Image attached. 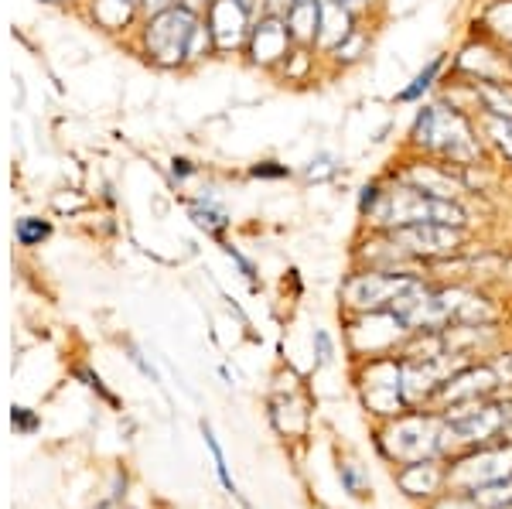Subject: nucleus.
<instances>
[{
	"label": "nucleus",
	"mask_w": 512,
	"mask_h": 509,
	"mask_svg": "<svg viewBox=\"0 0 512 509\" xmlns=\"http://www.w3.org/2000/svg\"><path fill=\"white\" fill-rule=\"evenodd\" d=\"M366 216L373 219L376 226H383L386 233L400 226H414V223H441L454 229H461L468 223L465 209L454 199H437V195L420 192V188L407 182H400L396 188H390V192L379 195Z\"/></svg>",
	"instance_id": "nucleus-1"
},
{
	"label": "nucleus",
	"mask_w": 512,
	"mask_h": 509,
	"mask_svg": "<svg viewBox=\"0 0 512 509\" xmlns=\"http://www.w3.org/2000/svg\"><path fill=\"white\" fill-rule=\"evenodd\" d=\"M441 431H444V414L407 410V414L390 417V424L379 431L376 445L386 462L407 465V462H420V458L441 455Z\"/></svg>",
	"instance_id": "nucleus-2"
},
{
	"label": "nucleus",
	"mask_w": 512,
	"mask_h": 509,
	"mask_svg": "<svg viewBox=\"0 0 512 509\" xmlns=\"http://www.w3.org/2000/svg\"><path fill=\"white\" fill-rule=\"evenodd\" d=\"M414 141L427 151L441 154L448 161H475L478 158V141L468 127V120L461 117V110H448L444 103H434V106H424L420 117L414 123Z\"/></svg>",
	"instance_id": "nucleus-3"
},
{
	"label": "nucleus",
	"mask_w": 512,
	"mask_h": 509,
	"mask_svg": "<svg viewBox=\"0 0 512 509\" xmlns=\"http://www.w3.org/2000/svg\"><path fill=\"white\" fill-rule=\"evenodd\" d=\"M420 287H424V281H420L414 270L369 267V270L352 274L349 281L342 284V298H345V305L355 308V311H386V308H393L400 298L420 291Z\"/></svg>",
	"instance_id": "nucleus-4"
},
{
	"label": "nucleus",
	"mask_w": 512,
	"mask_h": 509,
	"mask_svg": "<svg viewBox=\"0 0 512 509\" xmlns=\"http://www.w3.org/2000/svg\"><path fill=\"white\" fill-rule=\"evenodd\" d=\"M509 479H512V441L506 438L472 451H461L448 465V492H472Z\"/></svg>",
	"instance_id": "nucleus-5"
},
{
	"label": "nucleus",
	"mask_w": 512,
	"mask_h": 509,
	"mask_svg": "<svg viewBox=\"0 0 512 509\" xmlns=\"http://www.w3.org/2000/svg\"><path fill=\"white\" fill-rule=\"evenodd\" d=\"M410 325L396 315L393 308L386 311H359V318L349 328V346L355 356L362 359H379L390 356L393 349H400L410 339Z\"/></svg>",
	"instance_id": "nucleus-6"
},
{
	"label": "nucleus",
	"mask_w": 512,
	"mask_h": 509,
	"mask_svg": "<svg viewBox=\"0 0 512 509\" xmlns=\"http://www.w3.org/2000/svg\"><path fill=\"white\" fill-rule=\"evenodd\" d=\"M359 387H362L366 407L379 417H396L410 410L407 393H403V359H393V356L369 359Z\"/></svg>",
	"instance_id": "nucleus-7"
},
{
	"label": "nucleus",
	"mask_w": 512,
	"mask_h": 509,
	"mask_svg": "<svg viewBox=\"0 0 512 509\" xmlns=\"http://www.w3.org/2000/svg\"><path fill=\"white\" fill-rule=\"evenodd\" d=\"M195 28H198V14L181 4L164 14H154V21L147 24V52H151L154 62H161V65L185 62Z\"/></svg>",
	"instance_id": "nucleus-8"
},
{
	"label": "nucleus",
	"mask_w": 512,
	"mask_h": 509,
	"mask_svg": "<svg viewBox=\"0 0 512 509\" xmlns=\"http://www.w3.org/2000/svg\"><path fill=\"white\" fill-rule=\"evenodd\" d=\"M499 387H502V376L495 366H461V369H454L451 376H444L434 397H437V407L451 410L461 404L489 400Z\"/></svg>",
	"instance_id": "nucleus-9"
},
{
	"label": "nucleus",
	"mask_w": 512,
	"mask_h": 509,
	"mask_svg": "<svg viewBox=\"0 0 512 509\" xmlns=\"http://www.w3.org/2000/svg\"><path fill=\"white\" fill-rule=\"evenodd\" d=\"M390 240L410 253L414 260H437L461 250V229L441 223H414L390 229Z\"/></svg>",
	"instance_id": "nucleus-10"
},
{
	"label": "nucleus",
	"mask_w": 512,
	"mask_h": 509,
	"mask_svg": "<svg viewBox=\"0 0 512 509\" xmlns=\"http://www.w3.org/2000/svg\"><path fill=\"white\" fill-rule=\"evenodd\" d=\"M396 486L403 489V496L431 503L441 492H448V462H441V455H434V458L400 465L396 469Z\"/></svg>",
	"instance_id": "nucleus-11"
},
{
	"label": "nucleus",
	"mask_w": 512,
	"mask_h": 509,
	"mask_svg": "<svg viewBox=\"0 0 512 509\" xmlns=\"http://www.w3.org/2000/svg\"><path fill=\"white\" fill-rule=\"evenodd\" d=\"M209 28L219 48H236L250 31V7L243 0H216L209 7Z\"/></svg>",
	"instance_id": "nucleus-12"
},
{
	"label": "nucleus",
	"mask_w": 512,
	"mask_h": 509,
	"mask_svg": "<svg viewBox=\"0 0 512 509\" xmlns=\"http://www.w3.org/2000/svg\"><path fill=\"white\" fill-rule=\"evenodd\" d=\"M291 28H287V21L284 18H263L260 24L253 28V35H250V55H253V62H260V65H274L284 59L287 52H291Z\"/></svg>",
	"instance_id": "nucleus-13"
},
{
	"label": "nucleus",
	"mask_w": 512,
	"mask_h": 509,
	"mask_svg": "<svg viewBox=\"0 0 512 509\" xmlns=\"http://www.w3.org/2000/svg\"><path fill=\"white\" fill-rule=\"evenodd\" d=\"M458 69L468 72V76H475V82H509L512 79V62L489 45L465 48L458 59Z\"/></svg>",
	"instance_id": "nucleus-14"
},
{
	"label": "nucleus",
	"mask_w": 512,
	"mask_h": 509,
	"mask_svg": "<svg viewBox=\"0 0 512 509\" xmlns=\"http://www.w3.org/2000/svg\"><path fill=\"white\" fill-rule=\"evenodd\" d=\"M403 182L420 188V192H427V195H437V199H454V195L461 192V182L448 168H441V164H414V168H407Z\"/></svg>",
	"instance_id": "nucleus-15"
},
{
	"label": "nucleus",
	"mask_w": 512,
	"mask_h": 509,
	"mask_svg": "<svg viewBox=\"0 0 512 509\" xmlns=\"http://www.w3.org/2000/svg\"><path fill=\"white\" fill-rule=\"evenodd\" d=\"M352 35V11L342 0H321V24H318V45L335 48Z\"/></svg>",
	"instance_id": "nucleus-16"
},
{
	"label": "nucleus",
	"mask_w": 512,
	"mask_h": 509,
	"mask_svg": "<svg viewBox=\"0 0 512 509\" xmlns=\"http://www.w3.org/2000/svg\"><path fill=\"white\" fill-rule=\"evenodd\" d=\"M475 96L492 117L512 120V82H475Z\"/></svg>",
	"instance_id": "nucleus-17"
},
{
	"label": "nucleus",
	"mask_w": 512,
	"mask_h": 509,
	"mask_svg": "<svg viewBox=\"0 0 512 509\" xmlns=\"http://www.w3.org/2000/svg\"><path fill=\"white\" fill-rule=\"evenodd\" d=\"M202 438H205V448L212 451V462H216V475H219V482H222V489L229 492V496H236L239 503H243V509H253L250 506V499L239 492V486H236V479L229 475V465H226V451H222V445H219V438H216V431L209 428V424L202 421Z\"/></svg>",
	"instance_id": "nucleus-18"
},
{
	"label": "nucleus",
	"mask_w": 512,
	"mask_h": 509,
	"mask_svg": "<svg viewBox=\"0 0 512 509\" xmlns=\"http://www.w3.org/2000/svg\"><path fill=\"white\" fill-rule=\"evenodd\" d=\"M338 482H342V489L349 492L352 499H362L369 492V475L362 465H355V462H338Z\"/></svg>",
	"instance_id": "nucleus-19"
},
{
	"label": "nucleus",
	"mask_w": 512,
	"mask_h": 509,
	"mask_svg": "<svg viewBox=\"0 0 512 509\" xmlns=\"http://www.w3.org/2000/svg\"><path fill=\"white\" fill-rule=\"evenodd\" d=\"M485 24H489L502 41L512 45V0H495L489 7V14H485Z\"/></svg>",
	"instance_id": "nucleus-20"
},
{
	"label": "nucleus",
	"mask_w": 512,
	"mask_h": 509,
	"mask_svg": "<svg viewBox=\"0 0 512 509\" xmlns=\"http://www.w3.org/2000/svg\"><path fill=\"white\" fill-rule=\"evenodd\" d=\"M437 72H441V59H434L431 65H427V69H424V72H420V76H417L414 82H410V86H407V89H403V93H400V100H403V103L417 100V96H420V93H424V89H431V82L437 79Z\"/></svg>",
	"instance_id": "nucleus-21"
},
{
	"label": "nucleus",
	"mask_w": 512,
	"mask_h": 509,
	"mask_svg": "<svg viewBox=\"0 0 512 509\" xmlns=\"http://www.w3.org/2000/svg\"><path fill=\"white\" fill-rule=\"evenodd\" d=\"M489 134H492V141L499 144V151L512 161V120L492 117L489 120Z\"/></svg>",
	"instance_id": "nucleus-22"
},
{
	"label": "nucleus",
	"mask_w": 512,
	"mask_h": 509,
	"mask_svg": "<svg viewBox=\"0 0 512 509\" xmlns=\"http://www.w3.org/2000/svg\"><path fill=\"white\" fill-rule=\"evenodd\" d=\"M192 219L202 229H209V233H219L226 226V216L219 209H212V205H192Z\"/></svg>",
	"instance_id": "nucleus-23"
},
{
	"label": "nucleus",
	"mask_w": 512,
	"mask_h": 509,
	"mask_svg": "<svg viewBox=\"0 0 512 509\" xmlns=\"http://www.w3.org/2000/svg\"><path fill=\"white\" fill-rule=\"evenodd\" d=\"M48 236V223H41V219H21L18 223V240L24 246H35Z\"/></svg>",
	"instance_id": "nucleus-24"
},
{
	"label": "nucleus",
	"mask_w": 512,
	"mask_h": 509,
	"mask_svg": "<svg viewBox=\"0 0 512 509\" xmlns=\"http://www.w3.org/2000/svg\"><path fill=\"white\" fill-rule=\"evenodd\" d=\"M315 356H318L315 366H332V359H335V342L325 328H315Z\"/></svg>",
	"instance_id": "nucleus-25"
},
{
	"label": "nucleus",
	"mask_w": 512,
	"mask_h": 509,
	"mask_svg": "<svg viewBox=\"0 0 512 509\" xmlns=\"http://www.w3.org/2000/svg\"><path fill=\"white\" fill-rule=\"evenodd\" d=\"M212 41H216V38H212V28L198 21V28H195V35H192V45H188V59H202V55L209 52Z\"/></svg>",
	"instance_id": "nucleus-26"
},
{
	"label": "nucleus",
	"mask_w": 512,
	"mask_h": 509,
	"mask_svg": "<svg viewBox=\"0 0 512 509\" xmlns=\"http://www.w3.org/2000/svg\"><path fill=\"white\" fill-rule=\"evenodd\" d=\"M11 424H14V431H21V434H31L38 428V417L31 414L28 407H14L11 410Z\"/></svg>",
	"instance_id": "nucleus-27"
},
{
	"label": "nucleus",
	"mask_w": 512,
	"mask_h": 509,
	"mask_svg": "<svg viewBox=\"0 0 512 509\" xmlns=\"http://www.w3.org/2000/svg\"><path fill=\"white\" fill-rule=\"evenodd\" d=\"M294 4L297 0H263V7H267L270 18H284V21H287V14L294 11Z\"/></svg>",
	"instance_id": "nucleus-28"
},
{
	"label": "nucleus",
	"mask_w": 512,
	"mask_h": 509,
	"mask_svg": "<svg viewBox=\"0 0 512 509\" xmlns=\"http://www.w3.org/2000/svg\"><path fill=\"white\" fill-rule=\"evenodd\" d=\"M325 175H332V158H328V154H321L318 161H311L308 178H325Z\"/></svg>",
	"instance_id": "nucleus-29"
},
{
	"label": "nucleus",
	"mask_w": 512,
	"mask_h": 509,
	"mask_svg": "<svg viewBox=\"0 0 512 509\" xmlns=\"http://www.w3.org/2000/svg\"><path fill=\"white\" fill-rule=\"evenodd\" d=\"M140 7H144L147 14H164V11H171V7H178V0H140Z\"/></svg>",
	"instance_id": "nucleus-30"
},
{
	"label": "nucleus",
	"mask_w": 512,
	"mask_h": 509,
	"mask_svg": "<svg viewBox=\"0 0 512 509\" xmlns=\"http://www.w3.org/2000/svg\"><path fill=\"white\" fill-rule=\"evenodd\" d=\"M226 253H229V257H233V260H236V264H239V270H243V274H246V277H250V281H256V274H253V264H250V260H243V257H239V253L233 250V246H229V250H226Z\"/></svg>",
	"instance_id": "nucleus-31"
},
{
	"label": "nucleus",
	"mask_w": 512,
	"mask_h": 509,
	"mask_svg": "<svg viewBox=\"0 0 512 509\" xmlns=\"http://www.w3.org/2000/svg\"><path fill=\"white\" fill-rule=\"evenodd\" d=\"M178 4L181 7H188V11H202V7H212V4H216V0H178Z\"/></svg>",
	"instance_id": "nucleus-32"
},
{
	"label": "nucleus",
	"mask_w": 512,
	"mask_h": 509,
	"mask_svg": "<svg viewBox=\"0 0 512 509\" xmlns=\"http://www.w3.org/2000/svg\"><path fill=\"white\" fill-rule=\"evenodd\" d=\"M506 441H512V407H506V434H502Z\"/></svg>",
	"instance_id": "nucleus-33"
},
{
	"label": "nucleus",
	"mask_w": 512,
	"mask_h": 509,
	"mask_svg": "<svg viewBox=\"0 0 512 509\" xmlns=\"http://www.w3.org/2000/svg\"><path fill=\"white\" fill-rule=\"evenodd\" d=\"M188 171H192L188 168V161H175V175H188Z\"/></svg>",
	"instance_id": "nucleus-34"
},
{
	"label": "nucleus",
	"mask_w": 512,
	"mask_h": 509,
	"mask_svg": "<svg viewBox=\"0 0 512 509\" xmlns=\"http://www.w3.org/2000/svg\"><path fill=\"white\" fill-rule=\"evenodd\" d=\"M345 7H352V4H362V0H342Z\"/></svg>",
	"instance_id": "nucleus-35"
},
{
	"label": "nucleus",
	"mask_w": 512,
	"mask_h": 509,
	"mask_svg": "<svg viewBox=\"0 0 512 509\" xmlns=\"http://www.w3.org/2000/svg\"><path fill=\"white\" fill-rule=\"evenodd\" d=\"M243 4H246V7H253V4H256V0H243Z\"/></svg>",
	"instance_id": "nucleus-36"
}]
</instances>
